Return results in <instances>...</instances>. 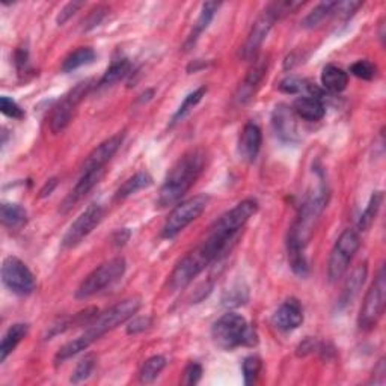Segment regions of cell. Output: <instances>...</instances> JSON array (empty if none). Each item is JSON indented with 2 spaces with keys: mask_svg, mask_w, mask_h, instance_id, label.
Returning <instances> with one entry per match:
<instances>
[{
  "mask_svg": "<svg viewBox=\"0 0 386 386\" xmlns=\"http://www.w3.org/2000/svg\"><path fill=\"white\" fill-rule=\"evenodd\" d=\"M328 198V187L325 186V183L320 181L316 189L308 193L305 202L302 204L297 213L295 224L290 226L287 237L288 262L297 276L304 278L308 275L305 247L316 231L323 212H325Z\"/></svg>",
  "mask_w": 386,
  "mask_h": 386,
  "instance_id": "obj_1",
  "label": "cell"
},
{
  "mask_svg": "<svg viewBox=\"0 0 386 386\" xmlns=\"http://www.w3.org/2000/svg\"><path fill=\"white\" fill-rule=\"evenodd\" d=\"M125 259L122 257L112 258L109 262L103 263L97 269H94L92 272L82 281L79 288L76 290L77 299H88L94 295L100 293L106 287H110L113 283H117L120 278L125 274Z\"/></svg>",
  "mask_w": 386,
  "mask_h": 386,
  "instance_id": "obj_6",
  "label": "cell"
},
{
  "mask_svg": "<svg viewBox=\"0 0 386 386\" xmlns=\"http://www.w3.org/2000/svg\"><path fill=\"white\" fill-rule=\"evenodd\" d=\"M2 281L5 287L18 296L34 293L37 281L30 269L17 257H8L2 264Z\"/></svg>",
  "mask_w": 386,
  "mask_h": 386,
  "instance_id": "obj_12",
  "label": "cell"
},
{
  "mask_svg": "<svg viewBox=\"0 0 386 386\" xmlns=\"http://www.w3.org/2000/svg\"><path fill=\"white\" fill-rule=\"evenodd\" d=\"M272 125L276 138L283 142H296L297 136V122L295 118L293 109H290L285 104H279L272 113Z\"/></svg>",
  "mask_w": 386,
  "mask_h": 386,
  "instance_id": "obj_16",
  "label": "cell"
},
{
  "mask_svg": "<svg viewBox=\"0 0 386 386\" xmlns=\"http://www.w3.org/2000/svg\"><path fill=\"white\" fill-rule=\"evenodd\" d=\"M92 83H94L92 80H85V82L77 83V85L72 88L68 94H65L64 98H62L56 104L50 115L51 133L58 134L68 127L72 115H75V112H76V108L82 103V100L88 96L91 88L94 86Z\"/></svg>",
  "mask_w": 386,
  "mask_h": 386,
  "instance_id": "obj_10",
  "label": "cell"
},
{
  "mask_svg": "<svg viewBox=\"0 0 386 386\" xmlns=\"http://www.w3.org/2000/svg\"><path fill=\"white\" fill-rule=\"evenodd\" d=\"M276 20L278 17L275 15L274 9L270 8V5H267L263 14L259 15L255 20V23L252 25V29H250L246 43L243 44L242 50H240V56H242L245 60L255 59L259 47H262V44L264 43V39L267 38L270 29L274 27Z\"/></svg>",
  "mask_w": 386,
  "mask_h": 386,
  "instance_id": "obj_14",
  "label": "cell"
},
{
  "mask_svg": "<svg viewBox=\"0 0 386 386\" xmlns=\"http://www.w3.org/2000/svg\"><path fill=\"white\" fill-rule=\"evenodd\" d=\"M350 72L354 77H358V79L373 80L374 76H375V65L367 59L358 60V62H354V64L350 67Z\"/></svg>",
  "mask_w": 386,
  "mask_h": 386,
  "instance_id": "obj_36",
  "label": "cell"
},
{
  "mask_svg": "<svg viewBox=\"0 0 386 386\" xmlns=\"http://www.w3.org/2000/svg\"><path fill=\"white\" fill-rule=\"evenodd\" d=\"M83 6H85V4H83V2H70V4H67V5L59 11V14H58V17H56V23H58L59 26L65 25V23L68 22V20H70L72 15H75V14L79 11V9H82Z\"/></svg>",
  "mask_w": 386,
  "mask_h": 386,
  "instance_id": "obj_39",
  "label": "cell"
},
{
  "mask_svg": "<svg viewBox=\"0 0 386 386\" xmlns=\"http://www.w3.org/2000/svg\"><path fill=\"white\" fill-rule=\"evenodd\" d=\"M367 275H368L367 263H364L353 270L350 276L347 278L346 284H344L342 293L340 297V307H347L349 304H352L353 299L359 295L365 279H367Z\"/></svg>",
  "mask_w": 386,
  "mask_h": 386,
  "instance_id": "obj_22",
  "label": "cell"
},
{
  "mask_svg": "<svg viewBox=\"0 0 386 386\" xmlns=\"http://www.w3.org/2000/svg\"><path fill=\"white\" fill-rule=\"evenodd\" d=\"M56 184H58V180H56V179H50V180L44 184L43 189H41V195H39V196H41V198H46V196H49L51 192L55 191Z\"/></svg>",
  "mask_w": 386,
  "mask_h": 386,
  "instance_id": "obj_45",
  "label": "cell"
},
{
  "mask_svg": "<svg viewBox=\"0 0 386 386\" xmlns=\"http://www.w3.org/2000/svg\"><path fill=\"white\" fill-rule=\"evenodd\" d=\"M262 359L258 356H247L243 361V378H245V385H252L255 383L259 371H262Z\"/></svg>",
  "mask_w": 386,
  "mask_h": 386,
  "instance_id": "obj_35",
  "label": "cell"
},
{
  "mask_svg": "<svg viewBox=\"0 0 386 386\" xmlns=\"http://www.w3.org/2000/svg\"><path fill=\"white\" fill-rule=\"evenodd\" d=\"M266 71H267V62H264L263 59H258L254 62V65L250 67L247 71L245 82L242 83V85H240L238 91H237L236 100L240 104H245L250 98H252V96L255 94V89L259 86V83L263 82V79L266 76Z\"/></svg>",
  "mask_w": 386,
  "mask_h": 386,
  "instance_id": "obj_19",
  "label": "cell"
},
{
  "mask_svg": "<svg viewBox=\"0 0 386 386\" xmlns=\"http://www.w3.org/2000/svg\"><path fill=\"white\" fill-rule=\"evenodd\" d=\"M321 85L329 92H342L349 85V75L335 65H326L321 71Z\"/></svg>",
  "mask_w": 386,
  "mask_h": 386,
  "instance_id": "obj_25",
  "label": "cell"
},
{
  "mask_svg": "<svg viewBox=\"0 0 386 386\" xmlns=\"http://www.w3.org/2000/svg\"><path fill=\"white\" fill-rule=\"evenodd\" d=\"M166 367V359L165 356H160V354H155V356H151L150 359L145 361L142 365L139 378L142 383H151L155 379L159 378V374L163 371Z\"/></svg>",
  "mask_w": 386,
  "mask_h": 386,
  "instance_id": "obj_32",
  "label": "cell"
},
{
  "mask_svg": "<svg viewBox=\"0 0 386 386\" xmlns=\"http://www.w3.org/2000/svg\"><path fill=\"white\" fill-rule=\"evenodd\" d=\"M29 325L26 323H15L11 328H9L0 342V362H5L6 358L14 352V349L18 346L23 338L27 335Z\"/></svg>",
  "mask_w": 386,
  "mask_h": 386,
  "instance_id": "obj_23",
  "label": "cell"
},
{
  "mask_svg": "<svg viewBox=\"0 0 386 386\" xmlns=\"http://www.w3.org/2000/svg\"><path fill=\"white\" fill-rule=\"evenodd\" d=\"M214 342L224 350H234L237 347H252L258 342L255 329L249 325L246 319L236 312L219 319L212 329Z\"/></svg>",
  "mask_w": 386,
  "mask_h": 386,
  "instance_id": "obj_4",
  "label": "cell"
},
{
  "mask_svg": "<svg viewBox=\"0 0 386 386\" xmlns=\"http://www.w3.org/2000/svg\"><path fill=\"white\" fill-rule=\"evenodd\" d=\"M385 300H386V274H385V267L382 266L378 276L374 279V283L367 291V295H365L364 304L359 312V319H358L361 329L370 330L378 325V321L383 314Z\"/></svg>",
  "mask_w": 386,
  "mask_h": 386,
  "instance_id": "obj_9",
  "label": "cell"
},
{
  "mask_svg": "<svg viewBox=\"0 0 386 386\" xmlns=\"http://www.w3.org/2000/svg\"><path fill=\"white\" fill-rule=\"evenodd\" d=\"M205 92H207V88L202 86V88H200V89H196L195 92L189 94V96H187L186 100L183 101L181 106L179 108V110L175 112L174 118H172V124H175L176 121H180L187 112H189L191 109H193V108L196 106V104L202 100V97L205 96Z\"/></svg>",
  "mask_w": 386,
  "mask_h": 386,
  "instance_id": "obj_34",
  "label": "cell"
},
{
  "mask_svg": "<svg viewBox=\"0 0 386 386\" xmlns=\"http://www.w3.org/2000/svg\"><path fill=\"white\" fill-rule=\"evenodd\" d=\"M219 6H221V4H217V2H205L202 5L201 14H200V17H198V20H196L192 34L189 35V38H187V41H186V49H191L192 46H195L198 38L201 37V34L204 32V30L208 26H210V23L213 22V18H214V14L217 13Z\"/></svg>",
  "mask_w": 386,
  "mask_h": 386,
  "instance_id": "obj_24",
  "label": "cell"
},
{
  "mask_svg": "<svg viewBox=\"0 0 386 386\" xmlns=\"http://www.w3.org/2000/svg\"><path fill=\"white\" fill-rule=\"evenodd\" d=\"M314 347H316V342L312 341L311 338H307V340L299 346V349H297L299 352H297V353L302 354V356H304V354H307V353H309V352L314 350Z\"/></svg>",
  "mask_w": 386,
  "mask_h": 386,
  "instance_id": "obj_44",
  "label": "cell"
},
{
  "mask_svg": "<svg viewBox=\"0 0 386 386\" xmlns=\"http://www.w3.org/2000/svg\"><path fill=\"white\" fill-rule=\"evenodd\" d=\"M337 4L338 2H321L304 18L302 26L307 27V29H312V27L319 26L323 22V20L335 14Z\"/></svg>",
  "mask_w": 386,
  "mask_h": 386,
  "instance_id": "obj_30",
  "label": "cell"
},
{
  "mask_svg": "<svg viewBox=\"0 0 386 386\" xmlns=\"http://www.w3.org/2000/svg\"><path fill=\"white\" fill-rule=\"evenodd\" d=\"M208 201H210V198L207 195H196L176 205L171 212L169 217L166 219L162 236L165 238H172L176 234H180L187 225H191L202 214L208 205Z\"/></svg>",
  "mask_w": 386,
  "mask_h": 386,
  "instance_id": "obj_8",
  "label": "cell"
},
{
  "mask_svg": "<svg viewBox=\"0 0 386 386\" xmlns=\"http://www.w3.org/2000/svg\"><path fill=\"white\" fill-rule=\"evenodd\" d=\"M141 305L142 304L139 297H129L118 302V304H115L108 311H104L103 314L97 316V319L91 323L89 328L83 332L80 337L67 342L65 346H62L59 349L55 358L56 364H60L72 356H76V354L86 350L92 342H96L98 338H101L104 333H108L109 330L118 328L122 323L133 319L134 314L141 309Z\"/></svg>",
  "mask_w": 386,
  "mask_h": 386,
  "instance_id": "obj_2",
  "label": "cell"
},
{
  "mask_svg": "<svg viewBox=\"0 0 386 386\" xmlns=\"http://www.w3.org/2000/svg\"><path fill=\"white\" fill-rule=\"evenodd\" d=\"M359 246L361 238L358 231H354V229L350 228L344 229L329 257L328 278L330 283H337V281L347 272L349 264L352 263L354 254L358 252Z\"/></svg>",
  "mask_w": 386,
  "mask_h": 386,
  "instance_id": "obj_7",
  "label": "cell"
},
{
  "mask_svg": "<svg viewBox=\"0 0 386 386\" xmlns=\"http://www.w3.org/2000/svg\"><path fill=\"white\" fill-rule=\"evenodd\" d=\"M0 110H2V113L9 118H14V120L25 118V110L20 108L13 98H9L6 96L0 98Z\"/></svg>",
  "mask_w": 386,
  "mask_h": 386,
  "instance_id": "obj_38",
  "label": "cell"
},
{
  "mask_svg": "<svg viewBox=\"0 0 386 386\" xmlns=\"http://www.w3.org/2000/svg\"><path fill=\"white\" fill-rule=\"evenodd\" d=\"M382 201H383V193L382 192H374L371 195L370 202H368L367 208H365L364 213L361 214V219H359V224H358L359 231H367V229H370V226L374 222L375 216H378V213L380 210Z\"/></svg>",
  "mask_w": 386,
  "mask_h": 386,
  "instance_id": "obj_31",
  "label": "cell"
},
{
  "mask_svg": "<svg viewBox=\"0 0 386 386\" xmlns=\"http://www.w3.org/2000/svg\"><path fill=\"white\" fill-rule=\"evenodd\" d=\"M14 62L18 75H23L29 68V51L26 47H18L14 53Z\"/></svg>",
  "mask_w": 386,
  "mask_h": 386,
  "instance_id": "obj_41",
  "label": "cell"
},
{
  "mask_svg": "<svg viewBox=\"0 0 386 386\" xmlns=\"http://www.w3.org/2000/svg\"><path fill=\"white\" fill-rule=\"evenodd\" d=\"M131 70V64L129 59H118L110 64V67L104 72V76L98 82V86H110L113 83L120 82L129 75Z\"/></svg>",
  "mask_w": 386,
  "mask_h": 386,
  "instance_id": "obj_29",
  "label": "cell"
},
{
  "mask_svg": "<svg viewBox=\"0 0 386 386\" xmlns=\"http://www.w3.org/2000/svg\"><path fill=\"white\" fill-rule=\"evenodd\" d=\"M151 326V317H136L133 319L129 326H127V333L129 335H134V333L143 332L145 329H148Z\"/></svg>",
  "mask_w": 386,
  "mask_h": 386,
  "instance_id": "obj_42",
  "label": "cell"
},
{
  "mask_svg": "<svg viewBox=\"0 0 386 386\" xmlns=\"http://www.w3.org/2000/svg\"><path fill=\"white\" fill-rule=\"evenodd\" d=\"M151 184H153V179L148 172L134 174L129 180H125L120 186V189L117 191V193H115V200L118 201L125 200V198H129L142 189H147V187H150Z\"/></svg>",
  "mask_w": 386,
  "mask_h": 386,
  "instance_id": "obj_27",
  "label": "cell"
},
{
  "mask_svg": "<svg viewBox=\"0 0 386 386\" xmlns=\"http://www.w3.org/2000/svg\"><path fill=\"white\" fill-rule=\"evenodd\" d=\"M96 364H97L96 354H94V353L85 354V356H83L80 359V362L76 365L75 371H72V374H71L70 382L77 385V383H82L83 380H86L89 375L92 374L94 368H96Z\"/></svg>",
  "mask_w": 386,
  "mask_h": 386,
  "instance_id": "obj_33",
  "label": "cell"
},
{
  "mask_svg": "<svg viewBox=\"0 0 386 386\" xmlns=\"http://www.w3.org/2000/svg\"><path fill=\"white\" fill-rule=\"evenodd\" d=\"M212 262L207 258L204 250L200 246H196L189 254H186L174 267L169 276V288L172 291L184 290Z\"/></svg>",
  "mask_w": 386,
  "mask_h": 386,
  "instance_id": "obj_11",
  "label": "cell"
},
{
  "mask_svg": "<svg viewBox=\"0 0 386 386\" xmlns=\"http://www.w3.org/2000/svg\"><path fill=\"white\" fill-rule=\"evenodd\" d=\"M103 207L98 204H91L86 210L70 225L64 238H62V246L68 249L77 246L82 240L88 237L92 233V229L103 221Z\"/></svg>",
  "mask_w": 386,
  "mask_h": 386,
  "instance_id": "obj_13",
  "label": "cell"
},
{
  "mask_svg": "<svg viewBox=\"0 0 386 386\" xmlns=\"http://www.w3.org/2000/svg\"><path fill=\"white\" fill-rule=\"evenodd\" d=\"M263 133L257 124H246L238 139V154L245 162L252 163L262 148Z\"/></svg>",
  "mask_w": 386,
  "mask_h": 386,
  "instance_id": "obj_18",
  "label": "cell"
},
{
  "mask_svg": "<svg viewBox=\"0 0 386 386\" xmlns=\"http://www.w3.org/2000/svg\"><path fill=\"white\" fill-rule=\"evenodd\" d=\"M202 378V367L200 364L192 362L184 370V385H196Z\"/></svg>",
  "mask_w": 386,
  "mask_h": 386,
  "instance_id": "obj_40",
  "label": "cell"
},
{
  "mask_svg": "<svg viewBox=\"0 0 386 386\" xmlns=\"http://www.w3.org/2000/svg\"><path fill=\"white\" fill-rule=\"evenodd\" d=\"M109 8L106 5H98L92 9V11L88 14V17L83 20V30H91L96 26H98L103 18L108 15Z\"/></svg>",
  "mask_w": 386,
  "mask_h": 386,
  "instance_id": "obj_37",
  "label": "cell"
},
{
  "mask_svg": "<svg viewBox=\"0 0 386 386\" xmlns=\"http://www.w3.org/2000/svg\"><path fill=\"white\" fill-rule=\"evenodd\" d=\"M205 153L202 150H191L184 153L169 169L160 187L157 205L160 208L171 207L179 202L200 179L205 168Z\"/></svg>",
  "mask_w": 386,
  "mask_h": 386,
  "instance_id": "obj_3",
  "label": "cell"
},
{
  "mask_svg": "<svg viewBox=\"0 0 386 386\" xmlns=\"http://www.w3.org/2000/svg\"><path fill=\"white\" fill-rule=\"evenodd\" d=\"M129 238H130V231L127 228H124V229H120V231L115 234L113 243L117 246H122V245H125V242H127Z\"/></svg>",
  "mask_w": 386,
  "mask_h": 386,
  "instance_id": "obj_43",
  "label": "cell"
},
{
  "mask_svg": "<svg viewBox=\"0 0 386 386\" xmlns=\"http://www.w3.org/2000/svg\"><path fill=\"white\" fill-rule=\"evenodd\" d=\"M103 174H104V169H96V171L82 174L79 183L75 186V189L68 193L64 202H62L60 210L64 213L68 212L72 205H76L82 200V198H85L92 191V187L100 181Z\"/></svg>",
  "mask_w": 386,
  "mask_h": 386,
  "instance_id": "obj_20",
  "label": "cell"
},
{
  "mask_svg": "<svg viewBox=\"0 0 386 386\" xmlns=\"http://www.w3.org/2000/svg\"><path fill=\"white\" fill-rule=\"evenodd\" d=\"M258 210V202L255 200H245L237 204L231 210L222 214L210 228L208 237L214 238L216 242L222 243L226 247H231L233 242L237 238L240 229L247 224Z\"/></svg>",
  "mask_w": 386,
  "mask_h": 386,
  "instance_id": "obj_5",
  "label": "cell"
},
{
  "mask_svg": "<svg viewBox=\"0 0 386 386\" xmlns=\"http://www.w3.org/2000/svg\"><path fill=\"white\" fill-rule=\"evenodd\" d=\"M275 326L281 330L297 329L304 323V308L297 299H287L274 314Z\"/></svg>",
  "mask_w": 386,
  "mask_h": 386,
  "instance_id": "obj_17",
  "label": "cell"
},
{
  "mask_svg": "<svg viewBox=\"0 0 386 386\" xmlns=\"http://www.w3.org/2000/svg\"><path fill=\"white\" fill-rule=\"evenodd\" d=\"M291 109H293V112L299 118L309 122L320 121L326 113V106L325 103H323V100L317 97H311V96L296 98Z\"/></svg>",
  "mask_w": 386,
  "mask_h": 386,
  "instance_id": "obj_21",
  "label": "cell"
},
{
  "mask_svg": "<svg viewBox=\"0 0 386 386\" xmlns=\"http://www.w3.org/2000/svg\"><path fill=\"white\" fill-rule=\"evenodd\" d=\"M94 59H96V51H94L91 47H79L77 50H75L72 53H70L65 58L64 64H62V71L64 72L75 71L83 65L91 64V62H94Z\"/></svg>",
  "mask_w": 386,
  "mask_h": 386,
  "instance_id": "obj_28",
  "label": "cell"
},
{
  "mask_svg": "<svg viewBox=\"0 0 386 386\" xmlns=\"http://www.w3.org/2000/svg\"><path fill=\"white\" fill-rule=\"evenodd\" d=\"M124 141V133L113 134L109 139L101 142L96 150H92L91 154L85 159L82 165V174L96 171V169H104L106 163L113 157Z\"/></svg>",
  "mask_w": 386,
  "mask_h": 386,
  "instance_id": "obj_15",
  "label": "cell"
},
{
  "mask_svg": "<svg viewBox=\"0 0 386 386\" xmlns=\"http://www.w3.org/2000/svg\"><path fill=\"white\" fill-rule=\"evenodd\" d=\"M0 217H2V224L13 231L22 229L27 224V212L18 204L4 202L0 207Z\"/></svg>",
  "mask_w": 386,
  "mask_h": 386,
  "instance_id": "obj_26",
  "label": "cell"
}]
</instances>
